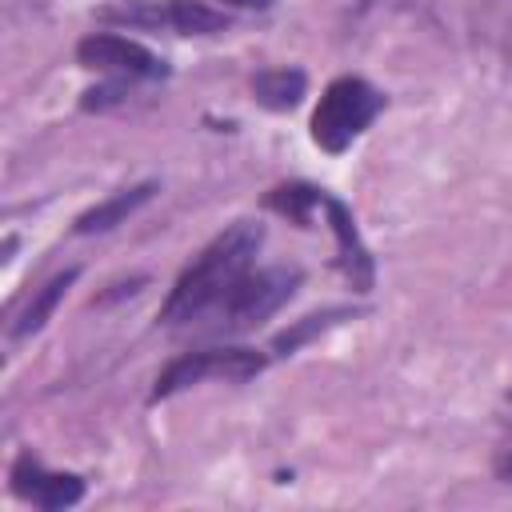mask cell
<instances>
[{
  "label": "cell",
  "instance_id": "6da1fadb",
  "mask_svg": "<svg viewBox=\"0 0 512 512\" xmlns=\"http://www.w3.org/2000/svg\"><path fill=\"white\" fill-rule=\"evenodd\" d=\"M264 244V228L252 220H236L232 228H224L172 284L164 308H160V324L168 328H200V324H216L220 312L228 308V300L240 292V284L256 272V252Z\"/></svg>",
  "mask_w": 512,
  "mask_h": 512
},
{
  "label": "cell",
  "instance_id": "7a4b0ae2",
  "mask_svg": "<svg viewBox=\"0 0 512 512\" xmlns=\"http://www.w3.org/2000/svg\"><path fill=\"white\" fill-rule=\"evenodd\" d=\"M380 112H384V96H380L368 80H360V76H340V80H332V84L324 88V96H320V104H316V112H312V140H316L324 152L340 156L344 148H352V140H356Z\"/></svg>",
  "mask_w": 512,
  "mask_h": 512
},
{
  "label": "cell",
  "instance_id": "3957f363",
  "mask_svg": "<svg viewBox=\"0 0 512 512\" xmlns=\"http://www.w3.org/2000/svg\"><path fill=\"white\" fill-rule=\"evenodd\" d=\"M264 372V356L252 352V348H200V352H184L176 356L160 376H156V388H152V400H168L200 380H248Z\"/></svg>",
  "mask_w": 512,
  "mask_h": 512
},
{
  "label": "cell",
  "instance_id": "277c9868",
  "mask_svg": "<svg viewBox=\"0 0 512 512\" xmlns=\"http://www.w3.org/2000/svg\"><path fill=\"white\" fill-rule=\"evenodd\" d=\"M104 20L112 24H128V28H164L176 36H208L228 28V16L208 8L204 0H132L120 8H108Z\"/></svg>",
  "mask_w": 512,
  "mask_h": 512
},
{
  "label": "cell",
  "instance_id": "5b68a950",
  "mask_svg": "<svg viewBox=\"0 0 512 512\" xmlns=\"http://www.w3.org/2000/svg\"><path fill=\"white\" fill-rule=\"evenodd\" d=\"M76 60L84 68H96V72H108L112 84L128 88V84H144V80H160L168 68L156 52H148L144 44L128 40V36H116V32H92L76 44Z\"/></svg>",
  "mask_w": 512,
  "mask_h": 512
},
{
  "label": "cell",
  "instance_id": "8992f818",
  "mask_svg": "<svg viewBox=\"0 0 512 512\" xmlns=\"http://www.w3.org/2000/svg\"><path fill=\"white\" fill-rule=\"evenodd\" d=\"M296 284H300V272L296 268H256L240 284V292L228 300V308L220 312V320L212 328L216 332H244V328L260 324V320H268L292 296Z\"/></svg>",
  "mask_w": 512,
  "mask_h": 512
},
{
  "label": "cell",
  "instance_id": "52a82bcc",
  "mask_svg": "<svg viewBox=\"0 0 512 512\" xmlns=\"http://www.w3.org/2000/svg\"><path fill=\"white\" fill-rule=\"evenodd\" d=\"M12 492L20 500H32L44 512H56V508H72L84 496V480L80 476H64V472H48V468H40L36 456L24 452L12 464Z\"/></svg>",
  "mask_w": 512,
  "mask_h": 512
},
{
  "label": "cell",
  "instance_id": "ba28073f",
  "mask_svg": "<svg viewBox=\"0 0 512 512\" xmlns=\"http://www.w3.org/2000/svg\"><path fill=\"white\" fill-rule=\"evenodd\" d=\"M324 216H328V228H332V236H336L340 272L348 276V284H352L356 292H368V288H372V256H368V248H364V240H360V232H356L352 212H348L340 200H332V196L324 192Z\"/></svg>",
  "mask_w": 512,
  "mask_h": 512
},
{
  "label": "cell",
  "instance_id": "9c48e42d",
  "mask_svg": "<svg viewBox=\"0 0 512 512\" xmlns=\"http://www.w3.org/2000/svg\"><path fill=\"white\" fill-rule=\"evenodd\" d=\"M152 192H156V184H136V188H120V192H112L104 204L88 208V212L76 220V232H104V228L120 224V220L132 216L144 200H152Z\"/></svg>",
  "mask_w": 512,
  "mask_h": 512
},
{
  "label": "cell",
  "instance_id": "30bf717a",
  "mask_svg": "<svg viewBox=\"0 0 512 512\" xmlns=\"http://www.w3.org/2000/svg\"><path fill=\"white\" fill-rule=\"evenodd\" d=\"M76 280V268H68V272H60V276H52L28 304H24V312L12 320V340H28L32 332H40L44 324H48V316L56 312V304H60V296L68 292V284Z\"/></svg>",
  "mask_w": 512,
  "mask_h": 512
},
{
  "label": "cell",
  "instance_id": "8fae6325",
  "mask_svg": "<svg viewBox=\"0 0 512 512\" xmlns=\"http://www.w3.org/2000/svg\"><path fill=\"white\" fill-rule=\"evenodd\" d=\"M252 92H256V100L264 108L284 112V108L300 104V96H304V72L300 68H268V72H260L252 80Z\"/></svg>",
  "mask_w": 512,
  "mask_h": 512
},
{
  "label": "cell",
  "instance_id": "7c38bea8",
  "mask_svg": "<svg viewBox=\"0 0 512 512\" xmlns=\"http://www.w3.org/2000/svg\"><path fill=\"white\" fill-rule=\"evenodd\" d=\"M336 316H344V312H324V316H308L300 328H292V332H284V336H276V352H292V348H300L316 328H328V320H336Z\"/></svg>",
  "mask_w": 512,
  "mask_h": 512
},
{
  "label": "cell",
  "instance_id": "4fadbf2b",
  "mask_svg": "<svg viewBox=\"0 0 512 512\" xmlns=\"http://www.w3.org/2000/svg\"><path fill=\"white\" fill-rule=\"evenodd\" d=\"M508 404H512V400H508ZM496 472H500V480L512 484V408H508V416H504V432H500V448H496Z\"/></svg>",
  "mask_w": 512,
  "mask_h": 512
},
{
  "label": "cell",
  "instance_id": "5bb4252c",
  "mask_svg": "<svg viewBox=\"0 0 512 512\" xmlns=\"http://www.w3.org/2000/svg\"><path fill=\"white\" fill-rule=\"evenodd\" d=\"M232 4H244V8H268L272 0H232Z\"/></svg>",
  "mask_w": 512,
  "mask_h": 512
},
{
  "label": "cell",
  "instance_id": "9a60e30c",
  "mask_svg": "<svg viewBox=\"0 0 512 512\" xmlns=\"http://www.w3.org/2000/svg\"><path fill=\"white\" fill-rule=\"evenodd\" d=\"M508 56H512V36H508Z\"/></svg>",
  "mask_w": 512,
  "mask_h": 512
}]
</instances>
